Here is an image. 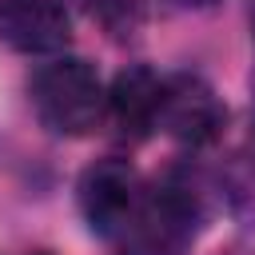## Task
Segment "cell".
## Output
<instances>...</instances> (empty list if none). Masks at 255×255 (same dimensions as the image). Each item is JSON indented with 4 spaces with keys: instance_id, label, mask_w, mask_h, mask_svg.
I'll use <instances>...</instances> for the list:
<instances>
[{
    "instance_id": "6da1fadb",
    "label": "cell",
    "mask_w": 255,
    "mask_h": 255,
    "mask_svg": "<svg viewBox=\"0 0 255 255\" xmlns=\"http://www.w3.org/2000/svg\"><path fill=\"white\" fill-rule=\"evenodd\" d=\"M28 100L36 120L52 135H88L108 116V88L100 72L80 56L48 60L32 72Z\"/></svg>"
},
{
    "instance_id": "7a4b0ae2",
    "label": "cell",
    "mask_w": 255,
    "mask_h": 255,
    "mask_svg": "<svg viewBox=\"0 0 255 255\" xmlns=\"http://www.w3.org/2000/svg\"><path fill=\"white\" fill-rule=\"evenodd\" d=\"M80 211L88 219V227L104 239H124L128 231L139 227L143 215V183L135 175V167L120 155H104L96 159L84 175H80Z\"/></svg>"
},
{
    "instance_id": "3957f363",
    "label": "cell",
    "mask_w": 255,
    "mask_h": 255,
    "mask_svg": "<svg viewBox=\"0 0 255 255\" xmlns=\"http://www.w3.org/2000/svg\"><path fill=\"white\" fill-rule=\"evenodd\" d=\"M223 124H227V108L203 76L179 72V76L163 80L159 116H155V128L163 135H171L187 147H203L223 135Z\"/></svg>"
},
{
    "instance_id": "277c9868",
    "label": "cell",
    "mask_w": 255,
    "mask_h": 255,
    "mask_svg": "<svg viewBox=\"0 0 255 255\" xmlns=\"http://www.w3.org/2000/svg\"><path fill=\"white\" fill-rule=\"evenodd\" d=\"M68 8L64 0H0V40L12 52L44 56L68 44Z\"/></svg>"
},
{
    "instance_id": "5b68a950",
    "label": "cell",
    "mask_w": 255,
    "mask_h": 255,
    "mask_svg": "<svg viewBox=\"0 0 255 255\" xmlns=\"http://www.w3.org/2000/svg\"><path fill=\"white\" fill-rule=\"evenodd\" d=\"M159 92H163V80L143 68V64H128L116 72L112 88H108V116L112 124L131 135V139H143L151 128H155V116H159Z\"/></svg>"
},
{
    "instance_id": "8992f818",
    "label": "cell",
    "mask_w": 255,
    "mask_h": 255,
    "mask_svg": "<svg viewBox=\"0 0 255 255\" xmlns=\"http://www.w3.org/2000/svg\"><path fill=\"white\" fill-rule=\"evenodd\" d=\"M179 4H187V8H211V4H219V0H179Z\"/></svg>"
},
{
    "instance_id": "52a82bcc",
    "label": "cell",
    "mask_w": 255,
    "mask_h": 255,
    "mask_svg": "<svg viewBox=\"0 0 255 255\" xmlns=\"http://www.w3.org/2000/svg\"><path fill=\"white\" fill-rule=\"evenodd\" d=\"M131 255H163V251H151V247H139V251H131Z\"/></svg>"
},
{
    "instance_id": "ba28073f",
    "label": "cell",
    "mask_w": 255,
    "mask_h": 255,
    "mask_svg": "<svg viewBox=\"0 0 255 255\" xmlns=\"http://www.w3.org/2000/svg\"><path fill=\"white\" fill-rule=\"evenodd\" d=\"M251 32H255V20H251Z\"/></svg>"
},
{
    "instance_id": "9c48e42d",
    "label": "cell",
    "mask_w": 255,
    "mask_h": 255,
    "mask_svg": "<svg viewBox=\"0 0 255 255\" xmlns=\"http://www.w3.org/2000/svg\"><path fill=\"white\" fill-rule=\"evenodd\" d=\"M251 84H255V80H251Z\"/></svg>"
},
{
    "instance_id": "30bf717a",
    "label": "cell",
    "mask_w": 255,
    "mask_h": 255,
    "mask_svg": "<svg viewBox=\"0 0 255 255\" xmlns=\"http://www.w3.org/2000/svg\"><path fill=\"white\" fill-rule=\"evenodd\" d=\"M40 255H44V251H40Z\"/></svg>"
}]
</instances>
